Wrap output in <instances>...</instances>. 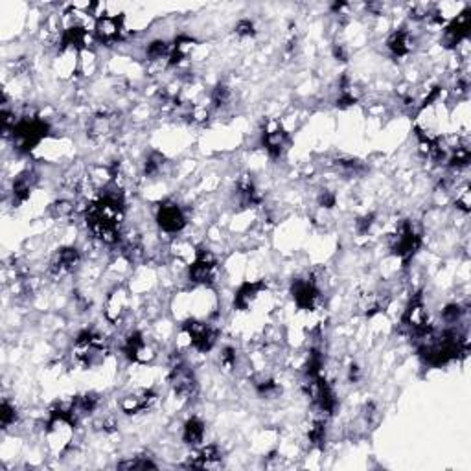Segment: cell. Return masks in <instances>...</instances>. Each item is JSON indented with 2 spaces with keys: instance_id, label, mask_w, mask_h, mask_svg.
Returning <instances> with one entry per match:
<instances>
[{
  "instance_id": "6da1fadb",
  "label": "cell",
  "mask_w": 471,
  "mask_h": 471,
  "mask_svg": "<svg viewBox=\"0 0 471 471\" xmlns=\"http://www.w3.org/2000/svg\"><path fill=\"white\" fill-rule=\"evenodd\" d=\"M50 133V125L39 116H24L19 118L17 124L12 129V140L15 149L23 153L32 151L37 144H41L43 138H46Z\"/></svg>"
},
{
  "instance_id": "d4e9b609",
  "label": "cell",
  "mask_w": 471,
  "mask_h": 471,
  "mask_svg": "<svg viewBox=\"0 0 471 471\" xmlns=\"http://www.w3.org/2000/svg\"><path fill=\"white\" fill-rule=\"evenodd\" d=\"M309 443L317 449H324L326 446V423L324 420H315L308 429Z\"/></svg>"
},
{
  "instance_id": "9a60e30c",
  "label": "cell",
  "mask_w": 471,
  "mask_h": 471,
  "mask_svg": "<svg viewBox=\"0 0 471 471\" xmlns=\"http://www.w3.org/2000/svg\"><path fill=\"white\" fill-rule=\"evenodd\" d=\"M118 120L114 114H107V112H100L90 118L89 125H87V135L96 142H101L109 138L112 135V131L116 129Z\"/></svg>"
},
{
  "instance_id": "74e56055",
  "label": "cell",
  "mask_w": 471,
  "mask_h": 471,
  "mask_svg": "<svg viewBox=\"0 0 471 471\" xmlns=\"http://www.w3.org/2000/svg\"><path fill=\"white\" fill-rule=\"evenodd\" d=\"M333 56H335L339 61H348V52L342 45L333 46Z\"/></svg>"
},
{
  "instance_id": "603a6c76",
  "label": "cell",
  "mask_w": 471,
  "mask_h": 471,
  "mask_svg": "<svg viewBox=\"0 0 471 471\" xmlns=\"http://www.w3.org/2000/svg\"><path fill=\"white\" fill-rule=\"evenodd\" d=\"M337 169H341L342 174L348 175V177H353V175H363L366 171V166L361 163L359 158L353 157H339L335 158Z\"/></svg>"
},
{
  "instance_id": "277c9868",
  "label": "cell",
  "mask_w": 471,
  "mask_h": 471,
  "mask_svg": "<svg viewBox=\"0 0 471 471\" xmlns=\"http://www.w3.org/2000/svg\"><path fill=\"white\" fill-rule=\"evenodd\" d=\"M218 275V262L207 249H197L196 258L188 269V278L197 286H212Z\"/></svg>"
},
{
  "instance_id": "7c38bea8",
  "label": "cell",
  "mask_w": 471,
  "mask_h": 471,
  "mask_svg": "<svg viewBox=\"0 0 471 471\" xmlns=\"http://www.w3.org/2000/svg\"><path fill=\"white\" fill-rule=\"evenodd\" d=\"M81 262V254L76 247H63L57 251L50 264V275L54 278H61L65 275H70Z\"/></svg>"
},
{
  "instance_id": "f546056e",
  "label": "cell",
  "mask_w": 471,
  "mask_h": 471,
  "mask_svg": "<svg viewBox=\"0 0 471 471\" xmlns=\"http://www.w3.org/2000/svg\"><path fill=\"white\" fill-rule=\"evenodd\" d=\"M118 468H120V470H147V468H157V464L151 462L147 457H135V459L120 462Z\"/></svg>"
},
{
  "instance_id": "f1b7e54d",
  "label": "cell",
  "mask_w": 471,
  "mask_h": 471,
  "mask_svg": "<svg viewBox=\"0 0 471 471\" xmlns=\"http://www.w3.org/2000/svg\"><path fill=\"white\" fill-rule=\"evenodd\" d=\"M50 213L56 219H67L74 213V202L67 201V199H59V201L52 202Z\"/></svg>"
},
{
  "instance_id": "8992f818",
  "label": "cell",
  "mask_w": 471,
  "mask_h": 471,
  "mask_svg": "<svg viewBox=\"0 0 471 471\" xmlns=\"http://www.w3.org/2000/svg\"><path fill=\"white\" fill-rule=\"evenodd\" d=\"M124 17L122 15H100L94 24V37L100 45L111 46L124 37Z\"/></svg>"
},
{
  "instance_id": "4316f807",
  "label": "cell",
  "mask_w": 471,
  "mask_h": 471,
  "mask_svg": "<svg viewBox=\"0 0 471 471\" xmlns=\"http://www.w3.org/2000/svg\"><path fill=\"white\" fill-rule=\"evenodd\" d=\"M232 101V92L224 83H219L216 89L212 90V105L216 109H224Z\"/></svg>"
},
{
  "instance_id": "8d00e7d4",
  "label": "cell",
  "mask_w": 471,
  "mask_h": 471,
  "mask_svg": "<svg viewBox=\"0 0 471 471\" xmlns=\"http://www.w3.org/2000/svg\"><path fill=\"white\" fill-rule=\"evenodd\" d=\"M335 201H337L335 196H333V193H331V191H328V190H324L319 196V207L326 208V210H330V208L335 207Z\"/></svg>"
},
{
  "instance_id": "7402d4cb",
  "label": "cell",
  "mask_w": 471,
  "mask_h": 471,
  "mask_svg": "<svg viewBox=\"0 0 471 471\" xmlns=\"http://www.w3.org/2000/svg\"><path fill=\"white\" fill-rule=\"evenodd\" d=\"M205 438V423L199 418H190L185 423V431H182V440L188 446H199Z\"/></svg>"
},
{
  "instance_id": "8fae6325",
  "label": "cell",
  "mask_w": 471,
  "mask_h": 471,
  "mask_svg": "<svg viewBox=\"0 0 471 471\" xmlns=\"http://www.w3.org/2000/svg\"><path fill=\"white\" fill-rule=\"evenodd\" d=\"M287 142H289V135L278 122H269L265 125L264 135H262V144H264L265 151L269 153L271 157H282V153L286 151Z\"/></svg>"
},
{
  "instance_id": "2e32d148",
  "label": "cell",
  "mask_w": 471,
  "mask_h": 471,
  "mask_svg": "<svg viewBox=\"0 0 471 471\" xmlns=\"http://www.w3.org/2000/svg\"><path fill=\"white\" fill-rule=\"evenodd\" d=\"M267 286H265L264 280L258 282H245L234 297V308L240 309V311H247V309L253 308V304L258 300V297L262 295V291H265Z\"/></svg>"
},
{
  "instance_id": "83f0119b",
  "label": "cell",
  "mask_w": 471,
  "mask_h": 471,
  "mask_svg": "<svg viewBox=\"0 0 471 471\" xmlns=\"http://www.w3.org/2000/svg\"><path fill=\"white\" fill-rule=\"evenodd\" d=\"M15 421H17V409H15L8 399H4V401H2V407H0V426H2V429H8V427H12Z\"/></svg>"
},
{
  "instance_id": "4fadbf2b",
  "label": "cell",
  "mask_w": 471,
  "mask_h": 471,
  "mask_svg": "<svg viewBox=\"0 0 471 471\" xmlns=\"http://www.w3.org/2000/svg\"><path fill=\"white\" fill-rule=\"evenodd\" d=\"M471 21H470V10L459 13L457 19H453V23L449 24L446 32H443V45L448 48H457L460 43H464L470 35Z\"/></svg>"
},
{
  "instance_id": "9c48e42d",
  "label": "cell",
  "mask_w": 471,
  "mask_h": 471,
  "mask_svg": "<svg viewBox=\"0 0 471 471\" xmlns=\"http://www.w3.org/2000/svg\"><path fill=\"white\" fill-rule=\"evenodd\" d=\"M401 324L410 331V335H418V333H421V331L429 328V322H427V309L426 306H423L421 295H415V297H412V300L409 302L407 309L404 311Z\"/></svg>"
},
{
  "instance_id": "cb8c5ba5",
  "label": "cell",
  "mask_w": 471,
  "mask_h": 471,
  "mask_svg": "<svg viewBox=\"0 0 471 471\" xmlns=\"http://www.w3.org/2000/svg\"><path fill=\"white\" fill-rule=\"evenodd\" d=\"M171 54V45H168L166 41L157 39L149 43L146 48V57L149 61H160V59H169Z\"/></svg>"
},
{
  "instance_id": "484cf974",
  "label": "cell",
  "mask_w": 471,
  "mask_h": 471,
  "mask_svg": "<svg viewBox=\"0 0 471 471\" xmlns=\"http://www.w3.org/2000/svg\"><path fill=\"white\" fill-rule=\"evenodd\" d=\"M164 164H166V157L163 153L151 151L149 157L146 158V164H144V174H146V177H155L163 171Z\"/></svg>"
},
{
  "instance_id": "f35d334b",
  "label": "cell",
  "mask_w": 471,
  "mask_h": 471,
  "mask_svg": "<svg viewBox=\"0 0 471 471\" xmlns=\"http://www.w3.org/2000/svg\"><path fill=\"white\" fill-rule=\"evenodd\" d=\"M359 366L352 365L350 366V370H348V379H350V381H357V379H359Z\"/></svg>"
},
{
  "instance_id": "e575fe53",
  "label": "cell",
  "mask_w": 471,
  "mask_h": 471,
  "mask_svg": "<svg viewBox=\"0 0 471 471\" xmlns=\"http://www.w3.org/2000/svg\"><path fill=\"white\" fill-rule=\"evenodd\" d=\"M372 224H374V213H366V216H361V218L355 221V230H357L361 236H365L370 232Z\"/></svg>"
},
{
  "instance_id": "d6a6232c",
  "label": "cell",
  "mask_w": 471,
  "mask_h": 471,
  "mask_svg": "<svg viewBox=\"0 0 471 471\" xmlns=\"http://www.w3.org/2000/svg\"><path fill=\"white\" fill-rule=\"evenodd\" d=\"M236 35L240 37V39H251V37H254L256 35V30H254V24L249 21V19H243V21H240V23L236 24Z\"/></svg>"
},
{
  "instance_id": "d590c367",
  "label": "cell",
  "mask_w": 471,
  "mask_h": 471,
  "mask_svg": "<svg viewBox=\"0 0 471 471\" xmlns=\"http://www.w3.org/2000/svg\"><path fill=\"white\" fill-rule=\"evenodd\" d=\"M221 365L227 368V370H232L236 366V350L234 348H223V352H221Z\"/></svg>"
},
{
  "instance_id": "ba28073f",
  "label": "cell",
  "mask_w": 471,
  "mask_h": 471,
  "mask_svg": "<svg viewBox=\"0 0 471 471\" xmlns=\"http://www.w3.org/2000/svg\"><path fill=\"white\" fill-rule=\"evenodd\" d=\"M291 297L300 309L311 311L320 298V291L313 278H297L291 286Z\"/></svg>"
},
{
  "instance_id": "e0dca14e",
  "label": "cell",
  "mask_w": 471,
  "mask_h": 471,
  "mask_svg": "<svg viewBox=\"0 0 471 471\" xmlns=\"http://www.w3.org/2000/svg\"><path fill=\"white\" fill-rule=\"evenodd\" d=\"M221 462V451L216 443H210L207 448H201L190 460L186 462L185 468H196V470H210L218 468Z\"/></svg>"
},
{
  "instance_id": "44dd1931",
  "label": "cell",
  "mask_w": 471,
  "mask_h": 471,
  "mask_svg": "<svg viewBox=\"0 0 471 471\" xmlns=\"http://www.w3.org/2000/svg\"><path fill=\"white\" fill-rule=\"evenodd\" d=\"M35 180H37V177L32 171H24L13 180V202L15 205H23V202L28 201L32 190H34Z\"/></svg>"
},
{
  "instance_id": "3957f363",
  "label": "cell",
  "mask_w": 471,
  "mask_h": 471,
  "mask_svg": "<svg viewBox=\"0 0 471 471\" xmlns=\"http://www.w3.org/2000/svg\"><path fill=\"white\" fill-rule=\"evenodd\" d=\"M182 331L190 339L191 346L201 353L210 352L216 341H218V328L210 324V322H205V320H186L182 324Z\"/></svg>"
},
{
  "instance_id": "4dcf8cb0",
  "label": "cell",
  "mask_w": 471,
  "mask_h": 471,
  "mask_svg": "<svg viewBox=\"0 0 471 471\" xmlns=\"http://www.w3.org/2000/svg\"><path fill=\"white\" fill-rule=\"evenodd\" d=\"M464 311L465 309L462 308V306H459V304H449L448 308L442 311L443 322H446V324H449V326L459 324L460 319H462V315H464Z\"/></svg>"
},
{
  "instance_id": "836d02e7",
  "label": "cell",
  "mask_w": 471,
  "mask_h": 471,
  "mask_svg": "<svg viewBox=\"0 0 471 471\" xmlns=\"http://www.w3.org/2000/svg\"><path fill=\"white\" fill-rule=\"evenodd\" d=\"M470 207H471V191H470V186L465 185L464 188L457 193V208H460L462 212H470Z\"/></svg>"
},
{
  "instance_id": "ffe728a7",
  "label": "cell",
  "mask_w": 471,
  "mask_h": 471,
  "mask_svg": "<svg viewBox=\"0 0 471 471\" xmlns=\"http://www.w3.org/2000/svg\"><path fill=\"white\" fill-rule=\"evenodd\" d=\"M122 350H124L125 355H127L131 361H135V363H146V352H149V350H147L146 339H144V335H142L140 331H133V333H129L127 339L124 341Z\"/></svg>"
},
{
  "instance_id": "1f68e13d",
  "label": "cell",
  "mask_w": 471,
  "mask_h": 471,
  "mask_svg": "<svg viewBox=\"0 0 471 471\" xmlns=\"http://www.w3.org/2000/svg\"><path fill=\"white\" fill-rule=\"evenodd\" d=\"M256 390H258V394L262 396V398H276L278 394L282 392V388L276 385L275 381H271V379H267V381H260L258 385H256Z\"/></svg>"
},
{
  "instance_id": "5b68a950",
  "label": "cell",
  "mask_w": 471,
  "mask_h": 471,
  "mask_svg": "<svg viewBox=\"0 0 471 471\" xmlns=\"http://www.w3.org/2000/svg\"><path fill=\"white\" fill-rule=\"evenodd\" d=\"M169 385L174 388V392L182 399L196 398L199 392V381H197L196 374L190 366L185 363H175L169 370Z\"/></svg>"
},
{
  "instance_id": "ac0fdd59",
  "label": "cell",
  "mask_w": 471,
  "mask_h": 471,
  "mask_svg": "<svg viewBox=\"0 0 471 471\" xmlns=\"http://www.w3.org/2000/svg\"><path fill=\"white\" fill-rule=\"evenodd\" d=\"M236 197H238V205L242 208L258 207L260 202H262V196H260L258 188L254 185V180L251 175H243L242 179L238 180Z\"/></svg>"
},
{
  "instance_id": "52a82bcc",
  "label": "cell",
  "mask_w": 471,
  "mask_h": 471,
  "mask_svg": "<svg viewBox=\"0 0 471 471\" xmlns=\"http://www.w3.org/2000/svg\"><path fill=\"white\" fill-rule=\"evenodd\" d=\"M157 223L164 232L177 234L186 227V216L177 202L164 201L157 210Z\"/></svg>"
},
{
  "instance_id": "5bb4252c",
  "label": "cell",
  "mask_w": 471,
  "mask_h": 471,
  "mask_svg": "<svg viewBox=\"0 0 471 471\" xmlns=\"http://www.w3.org/2000/svg\"><path fill=\"white\" fill-rule=\"evenodd\" d=\"M127 302H129V298H127V291L124 287L112 289L105 298V308H103L105 319L112 322V324H118L120 320L124 319L125 311H127Z\"/></svg>"
},
{
  "instance_id": "30bf717a",
  "label": "cell",
  "mask_w": 471,
  "mask_h": 471,
  "mask_svg": "<svg viewBox=\"0 0 471 471\" xmlns=\"http://www.w3.org/2000/svg\"><path fill=\"white\" fill-rule=\"evenodd\" d=\"M158 396L149 388H140V390H135V392L127 394L122 401H120V407L124 410L125 415H140V412H147L151 410L155 405H157Z\"/></svg>"
},
{
  "instance_id": "7a4b0ae2",
  "label": "cell",
  "mask_w": 471,
  "mask_h": 471,
  "mask_svg": "<svg viewBox=\"0 0 471 471\" xmlns=\"http://www.w3.org/2000/svg\"><path fill=\"white\" fill-rule=\"evenodd\" d=\"M421 247V236L418 234V230L415 229V224L410 221H404L399 224L398 230L390 236V251L394 256L404 260V264L407 265L410 258L418 253V249Z\"/></svg>"
},
{
  "instance_id": "d6986e66",
  "label": "cell",
  "mask_w": 471,
  "mask_h": 471,
  "mask_svg": "<svg viewBox=\"0 0 471 471\" xmlns=\"http://www.w3.org/2000/svg\"><path fill=\"white\" fill-rule=\"evenodd\" d=\"M387 48L394 57H405L409 56L412 48H415V39H412L409 30H394L392 34L388 35Z\"/></svg>"
}]
</instances>
